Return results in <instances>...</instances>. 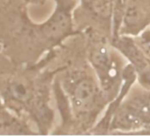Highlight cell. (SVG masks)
I'll list each match as a JSON object with an SVG mask.
<instances>
[{"mask_svg": "<svg viewBox=\"0 0 150 136\" xmlns=\"http://www.w3.org/2000/svg\"><path fill=\"white\" fill-rule=\"evenodd\" d=\"M90 61L103 88L110 89L117 72L108 49L104 46L95 47L90 53Z\"/></svg>", "mask_w": 150, "mask_h": 136, "instance_id": "2", "label": "cell"}, {"mask_svg": "<svg viewBox=\"0 0 150 136\" xmlns=\"http://www.w3.org/2000/svg\"><path fill=\"white\" fill-rule=\"evenodd\" d=\"M146 109H147V110L150 112V95H149V97L147 98V102H146Z\"/></svg>", "mask_w": 150, "mask_h": 136, "instance_id": "8", "label": "cell"}, {"mask_svg": "<svg viewBox=\"0 0 150 136\" xmlns=\"http://www.w3.org/2000/svg\"><path fill=\"white\" fill-rule=\"evenodd\" d=\"M125 0H114V16H113V21L115 25V29H118V26L120 25V22L123 19L124 10H125Z\"/></svg>", "mask_w": 150, "mask_h": 136, "instance_id": "6", "label": "cell"}, {"mask_svg": "<svg viewBox=\"0 0 150 136\" xmlns=\"http://www.w3.org/2000/svg\"><path fill=\"white\" fill-rule=\"evenodd\" d=\"M89 6L101 19L109 20L114 16V0H89Z\"/></svg>", "mask_w": 150, "mask_h": 136, "instance_id": "4", "label": "cell"}, {"mask_svg": "<svg viewBox=\"0 0 150 136\" xmlns=\"http://www.w3.org/2000/svg\"><path fill=\"white\" fill-rule=\"evenodd\" d=\"M71 15L64 6H59L53 15L42 25L43 35L51 40H57L71 29Z\"/></svg>", "mask_w": 150, "mask_h": 136, "instance_id": "3", "label": "cell"}, {"mask_svg": "<svg viewBox=\"0 0 150 136\" xmlns=\"http://www.w3.org/2000/svg\"><path fill=\"white\" fill-rule=\"evenodd\" d=\"M98 96L99 88L90 77L81 78L71 87V105L79 113H86L92 110L97 103Z\"/></svg>", "mask_w": 150, "mask_h": 136, "instance_id": "1", "label": "cell"}, {"mask_svg": "<svg viewBox=\"0 0 150 136\" xmlns=\"http://www.w3.org/2000/svg\"><path fill=\"white\" fill-rule=\"evenodd\" d=\"M135 43L143 52V54L150 60V31H145L136 40Z\"/></svg>", "mask_w": 150, "mask_h": 136, "instance_id": "5", "label": "cell"}, {"mask_svg": "<svg viewBox=\"0 0 150 136\" xmlns=\"http://www.w3.org/2000/svg\"><path fill=\"white\" fill-rule=\"evenodd\" d=\"M139 75V80H140L141 83L144 86L150 87V67L146 71H145L144 73H142Z\"/></svg>", "mask_w": 150, "mask_h": 136, "instance_id": "7", "label": "cell"}]
</instances>
